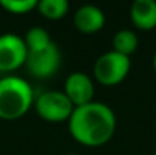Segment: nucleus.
Wrapping results in <instances>:
<instances>
[{
	"mask_svg": "<svg viewBox=\"0 0 156 155\" xmlns=\"http://www.w3.org/2000/svg\"><path fill=\"white\" fill-rule=\"evenodd\" d=\"M68 129L77 143L97 148L112 138L117 129V119L111 106L94 101L73 109L68 119Z\"/></svg>",
	"mask_w": 156,
	"mask_h": 155,
	"instance_id": "1",
	"label": "nucleus"
},
{
	"mask_svg": "<svg viewBox=\"0 0 156 155\" xmlns=\"http://www.w3.org/2000/svg\"><path fill=\"white\" fill-rule=\"evenodd\" d=\"M34 102V90L26 79L14 75L0 79V119L17 120L27 114Z\"/></svg>",
	"mask_w": 156,
	"mask_h": 155,
	"instance_id": "2",
	"label": "nucleus"
},
{
	"mask_svg": "<svg viewBox=\"0 0 156 155\" xmlns=\"http://www.w3.org/2000/svg\"><path fill=\"white\" fill-rule=\"evenodd\" d=\"M130 70V58L109 50L97 58L94 64V78L105 87L118 85L126 79Z\"/></svg>",
	"mask_w": 156,
	"mask_h": 155,
	"instance_id": "3",
	"label": "nucleus"
},
{
	"mask_svg": "<svg viewBox=\"0 0 156 155\" xmlns=\"http://www.w3.org/2000/svg\"><path fill=\"white\" fill-rule=\"evenodd\" d=\"M35 111L37 114L50 123L68 122L73 114V103L65 96L64 91H44L35 98Z\"/></svg>",
	"mask_w": 156,
	"mask_h": 155,
	"instance_id": "4",
	"label": "nucleus"
},
{
	"mask_svg": "<svg viewBox=\"0 0 156 155\" xmlns=\"http://www.w3.org/2000/svg\"><path fill=\"white\" fill-rule=\"evenodd\" d=\"M24 65L34 78L49 79L61 67V50L55 43H50L40 50L27 52Z\"/></svg>",
	"mask_w": 156,
	"mask_h": 155,
	"instance_id": "5",
	"label": "nucleus"
},
{
	"mask_svg": "<svg viewBox=\"0 0 156 155\" xmlns=\"http://www.w3.org/2000/svg\"><path fill=\"white\" fill-rule=\"evenodd\" d=\"M27 49L24 40L17 34L0 35V72L9 73L26 64Z\"/></svg>",
	"mask_w": 156,
	"mask_h": 155,
	"instance_id": "6",
	"label": "nucleus"
},
{
	"mask_svg": "<svg viewBox=\"0 0 156 155\" xmlns=\"http://www.w3.org/2000/svg\"><path fill=\"white\" fill-rule=\"evenodd\" d=\"M64 93L73 103V106H82L94 102V82L93 79L82 72H73L64 85Z\"/></svg>",
	"mask_w": 156,
	"mask_h": 155,
	"instance_id": "7",
	"label": "nucleus"
},
{
	"mask_svg": "<svg viewBox=\"0 0 156 155\" xmlns=\"http://www.w3.org/2000/svg\"><path fill=\"white\" fill-rule=\"evenodd\" d=\"M105 14L99 6L83 5L74 12V26L82 34H96L105 26Z\"/></svg>",
	"mask_w": 156,
	"mask_h": 155,
	"instance_id": "8",
	"label": "nucleus"
},
{
	"mask_svg": "<svg viewBox=\"0 0 156 155\" xmlns=\"http://www.w3.org/2000/svg\"><path fill=\"white\" fill-rule=\"evenodd\" d=\"M130 20L135 28L141 31H152L156 28V2L135 0L130 6Z\"/></svg>",
	"mask_w": 156,
	"mask_h": 155,
	"instance_id": "9",
	"label": "nucleus"
},
{
	"mask_svg": "<svg viewBox=\"0 0 156 155\" xmlns=\"http://www.w3.org/2000/svg\"><path fill=\"white\" fill-rule=\"evenodd\" d=\"M138 49V37L135 32L129 29H121L118 31L114 38H112V50L130 58L132 53H135Z\"/></svg>",
	"mask_w": 156,
	"mask_h": 155,
	"instance_id": "10",
	"label": "nucleus"
},
{
	"mask_svg": "<svg viewBox=\"0 0 156 155\" xmlns=\"http://www.w3.org/2000/svg\"><path fill=\"white\" fill-rule=\"evenodd\" d=\"M68 2L67 0H41L37 5L38 12L49 20H61L68 14Z\"/></svg>",
	"mask_w": 156,
	"mask_h": 155,
	"instance_id": "11",
	"label": "nucleus"
},
{
	"mask_svg": "<svg viewBox=\"0 0 156 155\" xmlns=\"http://www.w3.org/2000/svg\"><path fill=\"white\" fill-rule=\"evenodd\" d=\"M24 44L27 52H34V50H40L46 46H49L50 43H53L49 32L43 28H30L26 35H24Z\"/></svg>",
	"mask_w": 156,
	"mask_h": 155,
	"instance_id": "12",
	"label": "nucleus"
},
{
	"mask_svg": "<svg viewBox=\"0 0 156 155\" xmlns=\"http://www.w3.org/2000/svg\"><path fill=\"white\" fill-rule=\"evenodd\" d=\"M38 2L37 0H0V6L14 15H21L27 14L34 9H37Z\"/></svg>",
	"mask_w": 156,
	"mask_h": 155,
	"instance_id": "13",
	"label": "nucleus"
},
{
	"mask_svg": "<svg viewBox=\"0 0 156 155\" xmlns=\"http://www.w3.org/2000/svg\"><path fill=\"white\" fill-rule=\"evenodd\" d=\"M153 70H155V73H156V53L153 55Z\"/></svg>",
	"mask_w": 156,
	"mask_h": 155,
	"instance_id": "14",
	"label": "nucleus"
},
{
	"mask_svg": "<svg viewBox=\"0 0 156 155\" xmlns=\"http://www.w3.org/2000/svg\"><path fill=\"white\" fill-rule=\"evenodd\" d=\"M68 155H77V154H68Z\"/></svg>",
	"mask_w": 156,
	"mask_h": 155,
	"instance_id": "15",
	"label": "nucleus"
},
{
	"mask_svg": "<svg viewBox=\"0 0 156 155\" xmlns=\"http://www.w3.org/2000/svg\"><path fill=\"white\" fill-rule=\"evenodd\" d=\"M155 155H156V148H155Z\"/></svg>",
	"mask_w": 156,
	"mask_h": 155,
	"instance_id": "16",
	"label": "nucleus"
}]
</instances>
